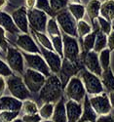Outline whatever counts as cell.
Wrapping results in <instances>:
<instances>
[{
	"mask_svg": "<svg viewBox=\"0 0 114 122\" xmlns=\"http://www.w3.org/2000/svg\"><path fill=\"white\" fill-rule=\"evenodd\" d=\"M64 98V86L58 74L51 73L39 91V100L44 103L56 104Z\"/></svg>",
	"mask_w": 114,
	"mask_h": 122,
	"instance_id": "1",
	"label": "cell"
},
{
	"mask_svg": "<svg viewBox=\"0 0 114 122\" xmlns=\"http://www.w3.org/2000/svg\"><path fill=\"white\" fill-rule=\"evenodd\" d=\"M77 75L82 80L83 85H84L88 95L93 96V95H98L104 92V88L102 86L99 76L90 72L85 67H82L79 70Z\"/></svg>",
	"mask_w": 114,
	"mask_h": 122,
	"instance_id": "2",
	"label": "cell"
},
{
	"mask_svg": "<svg viewBox=\"0 0 114 122\" xmlns=\"http://www.w3.org/2000/svg\"><path fill=\"white\" fill-rule=\"evenodd\" d=\"M6 84L11 96L23 102L29 99L30 92L24 82L23 76L18 74H12L11 76L7 77Z\"/></svg>",
	"mask_w": 114,
	"mask_h": 122,
	"instance_id": "3",
	"label": "cell"
},
{
	"mask_svg": "<svg viewBox=\"0 0 114 122\" xmlns=\"http://www.w3.org/2000/svg\"><path fill=\"white\" fill-rule=\"evenodd\" d=\"M64 91L68 100H73L78 103H83L85 97L87 96L85 87L78 75H75L69 79L64 88Z\"/></svg>",
	"mask_w": 114,
	"mask_h": 122,
	"instance_id": "4",
	"label": "cell"
},
{
	"mask_svg": "<svg viewBox=\"0 0 114 122\" xmlns=\"http://www.w3.org/2000/svg\"><path fill=\"white\" fill-rule=\"evenodd\" d=\"M55 20L57 21L60 30L63 33L73 36V37H78L77 33V28H76V20L71 16V14L68 12L67 9H64L61 11L58 12L55 16Z\"/></svg>",
	"mask_w": 114,
	"mask_h": 122,
	"instance_id": "5",
	"label": "cell"
},
{
	"mask_svg": "<svg viewBox=\"0 0 114 122\" xmlns=\"http://www.w3.org/2000/svg\"><path fill=\"white\" fill-rule=\"evenodd\" d=\"M61 36L64 42V58L69 60L71 63L79 65L81 51L77 38L64 33Z\"/></svg>",
	"mask_w": 114,
	"mask_h": 122,
	"instance_id": "6",
	"label": "cell"
},
{
	"mask_svg": "<svg viewBox=\"0 0 114 122\" xmlns=\"http://www.w3.org/2000/svg\"><path fill=\"white\" fill-rule=\"evenodd\" d=\"M6 63L12 69V71L17 73L18 75L23 76L25 73V58L23 53L20 50L14 47L8 48L6 52Z\"/></svg>",
	"mask_w": 114,
	"mask_h": 122,
	"instance_id": "7",
	"label": "cell"
},
{
	"mask_svg": "<svg viewBox=\"0 0 114 122\" xmlns=\"http://www.w3.org/2000/svg\"><path fill=\"white\" fill-rule=\"evenodd\" d=\"M23 79L30 93H39L46 81V76L36 70L26 68L23 74Z\"/></svg>",
	"mask_w": 114,
	"mask_h": 122,
	"instance_id": "8",
	"label": "cell"
},
{
	"mask_svg": "<svg viewBox=\"0 0 114 122\" xmlns=\"http://www.w3.org/2000/svg\"><path fill=\"white\" fill-rule=\"evenodd\" d=\"M25 58V64L26 65L27 68L36 70L38 72H41L46 77H48L52 72L45 62L44 58L41 54H29L25 52H22Z\"/></svg>",
	"mask_w": 114,
	"mask_h": 122,
	"instance_id": "9",
	"label": "cell"
},
{
	"mask_svg": "<svg viewBox=\"0 0 114 122\" xmlns=\"http://www.w3.org/2000/svg\"><path fill=\"white\" fill-rule=\"evenodd\" d=\"M27 19L29 27L39 32L46 31V25L49 20V16L41 10L36 8L27 10Z\"/></svg>",
	"mask_w": 114,
	"mask_h": 122,
	"instance_id": "10",
	"label": "cell"
},
{
	"mask_svg": "<svg viewBox=\"0 0 114 122\" xmlns=\"http://www.w3.org/2000/svg\"><path fill=\"white\" fill-rule=\"evenodd\" d=\"M89 100L91 106L98 115H104L110 113L112 107L109 102L108 95L106 93L102 92L98 95H93L89 98Z\"/></svg>",
	"mask_w": 114,
	"mask_h": 122,
	"instance_id": "11",
	"label": "cell"
},
{
	"mask_svg": "<svg viewBox=\"0 0 114 122\" xmlns=\"http://www.w3.org/2000/svg\"><path fill=\"white\" fill-rule=\"evenodd\" d=\"M40 51H41V55L44 58L45 62L47 63L51 70V72L55 74H59L61 67V63H63V58L58 53H56L55 51L48 50L41 46H40Z\"/></svg>",
	"mask_w": 114,
	"mask_h": 122,
	"instance_id": "12",
	"label": "cell"
},
{
	"mask_svg": "<svg viewBox=\"0 0 114 122\" xmlns=\"http://www.w3.org/2000/svg\"><path fill=\"white\" fill-rule=\"evenodd\" d=\"M82 67H80L79 65L73 64V63H71L69 60L63 58V63H61V67L59 72V77L61 81V83H63L64 88L71 77L78 74L79 70Z\"/></svg>",
	"mask_w": 114,
	"mask_h": 122,
	"instance_id": "13",
	"label": "cell"
},
{
	"mask_svg": "<svg viewBox=\"0 0 114 122\" xmlns=\"http://www.w3.org/2000/svg\"><path fill=\"white\" fill-rule=\"evenodd\" d=\"M16 44L23 52L29 54H41L39 46L28 33H19Z\"/></svg>",
	"mask_w": 114,
	"mask_h": 122,
	"instance_id": "14",
	"label": "cell"
},
{
	"mask_svg": "<svg viewBox=\"0 0 114 122\" xmlns=\"http://www.w3.org/2000/svg\"><path fill=\"white\" fill-rule=\"evenodd\" d=\"M11 17L14 21V24L22 33H28L29 24L27 19V9L25 6H20L16 9L11 14Z\"/></svg>",
	"mask_w": 114,
	"mask_h": 122,
	"instance_id": "15",
	"label": "cell"
},
{
	"mask_svg": "<svg viewBox=\"0 0 114 122\" xmlns=\"http://www.w3.org/2000/svg\"><path fill=\"white\" fill-rule=\"evenodd\" d=\"M82 60H83V64H84V67L86 69H88L90 72L100 77L102 73V68L100 66L99 61V54L97 52L92 50L90 52L85 53Z\"/></svg>",
	"mask_w": 114,
	"mask_h": 122,
	"instance_id": "16",
	"label": "cell"
},
{
	"mask_svg": "<svg viewBox=\"0 0 114 122\" xmlns=\"http://www.w3.org/2000/svg\"><path fill=\"white\" fill-rule=\"evenodd\" d=\"M83 103H78L73 100L65 102V109L67 122H78L83 112Z\"/></svg>",
	"mask_w": 114,
	"mask_h": 122,
	"instance_id": "17",
	"label": "cell"
},
{
	"mask_svg": "<svg viewBox=\"0 0 114 122\" xmlns=\"http://www.w3.org/2000/svg\"><path fill=\"white\" fill-rule=\"evenodd\" d=\"M23 107V101H20L13 96H2L0 97V110L10 111H20Z\"/></svg>",
	"mask_w": 114,
	"mask_h": 122,
	"instance_id": "18",
	"label": "cell"
},
{
	"mask_svg": "<svg viewBox=\"0 0 114 122\" xmlns=\"http://www.w3.org/2000/svg\"><path fill=\"white\" fill-rule=\"evenodd\" d=\"M51 120L53 122H67L65 102L64 98L60 99L59 102H57L55 104L54 112H53V115H52Z\"/></svg>",
	"mask_w": 114,
	"mask_h": 122,
	"instance_id": "19",
	"label": "cell"
},
{
	"mask_svg": "<svg viewBox=\"0 0 114 122\" xmlns=\"http://www.w3.org/2000/svg\"><path fill=\"white\" fill-rule=\"evenodd\" d=\"M98 114L96 113V111L94 110L93 107L91 106L90 100L88 95L85 97L84 101H83V112L81 115V118L79 121H88V122H96L98 118Z\"/></svg>",
	"mask_w": 114,
	"mask_h": 122,
	"instance_id": "20",
	"label": "cell"
},
{
	"mask_svg": "<svg viewBox=\"0 0 114 122\" xmlns=\"http://www.w3.org/2000/svg\"><path fill=\"white\" fill-rule=\"evenodd\" d=\"M0 26L3 27L6 31H8L11 34H19L20 30L14 24V21L11 17V15H9L6 12L0 11Z\"/></svg>",
	"mask_w": 114,
	"mask_h": 122,
	"instance_id": "21",
	"label": "cell"
},
{
	"mask_svg": "<svg viewBox=\"0 0 114 122\" xmlns=\"http://www.w3.org/2000/svg\"><path fill=\"white\" fill-rule=\"evenodd\" d=\"M100 6H101V2L99 0H90L87 3V5L85 6L86 13L88 14L92 24H95V21L99 16Z\"/></svg>",
	"mask_w": 114,
	"mask_h": 122,
	"instance_id": "22",
	"label": "cell"
},
{
	"mask_svg": "<svg viewBox=\"0 0 114 122\" xmlns=\"http://www.w3.org/2000/svg\"><path fill=\"white\" fill-rule=\"evenodd\" d=\"M100 80L105 90H107L108 92H114V73L112 72L110 67L105 70H102Z\"/></svg>",
	"mask_w": 114,
	"mask_h": 122,
	"instance_id": "23",
	"label": "cell"
},
{
	"mask_svg": "<svg viewBox=\"0 0 114 122\" xmlns=\"http://www.w3.org/2000/svg\"><path fill=\"white\" fill-rule=\"evenodd\" d=\"M99 16L112 22L114 20V0H106L100 6Z\"/></svg>",
	"mask_w": 114,
	"mask_h": 122,
	"instance_id": "24",
	"label": "cell"
},
{
	"mask_svg": "<svg viewBox=\"0 0 114 122\" xmlns=\"http://www.w3.org/2000/svg\"><path fill=\"white\" fill-rule=\"evenodd\" d=\"M67 10L71 14L76 22L80 21V20L84 19L85 13H86V8L83 4H76V3H69L67 5Z\"/></svg>",
	"mask_w": 114,
	"mask_h": 122,
	"instance_id": "25",
	"label": "cell"
},
{
	"mask_svg": "<svg viewBox=\"0 0 114 122\" xmlns=\"http://www.w3.org/2000/svg\"><path fill=\"white\" fill-rule=\"evenodd\" d=\"M32 31V34L33 36L36 38L37 42L39 43V45L41 47H44L48 50H52L54 51V48H53V45H52V41H51V38L46 35L44 32H39V31H36V30H33L31 29Z\"/></svg>",
	"mask_w": 114,
	"mask_h": 122,
	"instance_id": "26",
	"label": "cell"
},
{
	"mask_svg": "<svg viewBox=\"0 0 114 122\" xmlns=\"http://www.w3.org/2000/svg\"><path fill=\"white\" fill-rule=\"evenodd\" d=\"M97 31H98V29L93 30L91 33L87 34L86 36H84L82 38V44H83V50H84V53H87V52H90V51H92V50H94Z\"/></svg>",
	"mask_w": 114,
	"mask_h": 122,
	"instance_id": "27",
	"label": "cell"
},
{
	"mask_svg": "<svg viewBox=\"0 0 114 122\" xmlns=\"http://www.w3.org/2000/svg\"><path fill=\"white\" fill-rule=\"evenodd\" d=\"M107 48V35L101 32L99 29H98L97 35H96V42L94 46V51L98 54L102 51L103 49Z\"/></svg>",
	"mask_w": 114,
	"mask_h": 122,
	"instance_id": "28",
	"label": "cell"
},
{
	"mask_svg": "<svg viewBox=\"0 0 114 122\" xmlns=\"http://www.w3.org/2000/svg\"><path fill=\"white\" fill-rule=\"evenodd\" d=\"M54 107H55V104L53 103H44L42 107L38 109V113L43 120L51 119L54 112Z\"/></svg>",
	"mask_w": 114,
	"mask_h": 122,
	"instance_id": "29",
	"label": "cell"
},
{
	"mask_svg": "<svg viewBox=\"0 0 114 122\" xmlns=\"http://www.w3.org/2000/svg\"><path fill=\"white\" fill-rule=\"evenodd\" d=\"M111 51L108 48L103 49L99 53V61L102 70H105L110 67V59H111Z\"/></svg>",
	"mask_w": 114,
	"mask_h": 122,
	"instance_id": "30",
	"label": "cell"
},
{
	"mask_svg": "<svg viewBox=\"0 0 114 122\" xmlns=\"http://www.w3.org/2000/svg\"><path fill=\"white\" fill-rule=\"evenodd\" d=\"M46 32L50 37L61 35L59 26L54 18H49L48 22H47V25H46Z\"/></svg>",
	"mask_w": 114,
	"mask_h": 122,
	"instance_id": "31",
	"label": "cell"
},
{
	"mask_svg": "<svg viewBox=\"0 0 114 122\" xmlns=\"http://www.w3.org/2000/svg\"><path fill=\"white\" fill-rule=\"evenodd\" d=\"M76 28H77L78 36L81 38H83L84 36H86L87 34H89L93 31L92 25H90L86 21H84V20H80V21L77 22Z\"/></svg>",
	"mask_w": 114,
	"mask_h": 122,
	"instance_id": "32",
	"label": "cell"
},
{
	"mask_svg": "<svg viewBox=\"0 0 114 122\" xmlns=\"http://www.w3.org/2000/svg\"><path fill=\"white\" fill-rule=\"evenodd\" d=\"M52 45H53L54 51L58 53L61 58H64V42H63V36L58 35V36H53L50 37Z\"/></svg>",
	"mask_w": 114,
	"mask_h": 122,
	"instance_id": "33",
	"label": "cell"
},
{
	"mask_svg": "<svg viewBox=\"0 0 114 122\" xmlns=\"http://www.w3.org/2000/svg\"><path fill=\"white\" fill-rule=\"evenodd\" d=\"M38 106L36 103L30 100H25L23 102V107L22 110L24 114H33V113H38Z\"/></svg>",
	"mask_w": 114,
	"mask_h": 122,
	"instance_id": "34",
	"label": "cell"
},
{
	"mask_svg": "<svg viewBox=\"0 0 114 122\" xmlns=\"http://www.w3.org/2000/svg\"><path fill=\"white\" fill-rule=\"evenodd\" d=\"M35 8L38 9V10H41V11H43V12H45L51 18H53L55 16V13L53 12V10H52V8H51L49 0H36Z\"/></svg>",
	"mask_w": 114,
	"mask_h": 122,
	"instance_id": "35",
	"label": "cell"
},
{
	"mask_svg": "<svg viewBox=\"0 0 114 122\" xmlns=\"http://www.w3.org/2000/svg\"><path fill=\"white\" fill-rule=\"evenodd\" d=\"M97 22H98V25H99V29L100 30L101 32H103V33L106 34V35H108L111 32V30H112L111 22L107 21L106 19L102 18L101 16H99L98 17Z\"/></svg>",
	"mask_w": 114,
	"mask_h": 122,
	"instance_id": "36",
	"label": "cell"
},
{
	"mask_svg": "<svg viewBox=\"0 0 114 122\" xmlns=\"http://www.w3.org/2000/svg\"><path fill=\"white\" fill-rule=\"evenodd\" d=\"M51 8L55 13V16L58 12L61 11L64 9H66L67 5L69 4V0H49Z\"/></svg>",
	"mask_w": 114,
	"mask_h": 122,
	"instance_id": "37",
	"label": "cell"
},
{
	"mask_svg": "<svg viewBox=\"0 0 114 122\" xmlns=\"http://www.w3.org/2000/svg\"><path fill=\"white\" fill-rule=\"evenodd\" d=\"M20 111H10L0 110V121L1 122H12L19 117Z\"/></svg>",
	"mask_w": 114,
	"mask_h": 122,
	"instance_id": "38",
	"label": "cell"
},
{
	"mask_svg": "<svg viewBox=\"0 0 114 122\" xmlns=\"http://www.w3.org/2000/svg\"><path fill=\"white\" fill-rule=\"evenodd\" d=\"M12 74H14V72L12 71V69L10 68V66L7 65V63H5L4 61H2L0 59V76L3 77H9Z\"/></svg>",
	"mask_w": 114,
	"mask_h": 122,
	"instance_id": "39",
	"label": "cell"
},
{
	"mask_svg": "<svg viewBox=\"0 0 114 122\" xmlns=\"http://www.w3.org/2000/svg\"><path fill=\"white\" fill-rule=\"evenodd\" d=\"M5 32H6V30L3 27L0 26V50L6 53L9 48V43L7 41Z\"/></svg>",
	"mask_w": 114,
	"mask_h": 122,
	"instance_id": "40",
	"label": "cell"
},
{
	"mask_svg": "<svg viewBox=\"0 0 114 122\" xmlns=\"http://www.w3.org/2000/svg\"><path fill=\"white\" fill-rule=\"evenodd\" d=\"M22 119L24 122H40L43 119L41 118L39 113H33V114H24Z\"/></svg>",
	"mask_w": 114,
	"mask_h": 122,
	"instance_id": "41",
	"label": "cell"
},
{
	"mask_svg": "<svg viewBox=\"0 0 114 122\" xmlns=\"http://www.w3.org/2000/svg\"><path fill=\"white\" fill-rule=\"evenodd\" d=\"M107 48L110 51H114V27H112L111 32L107 35Z\"/></svg>",
	"mask_w": 114,
	"mask_h": 122,
	"instance_id": "42",
	"label": "cell"
},
{
	"mask_svg": "<svg viewBox=\"0 0 114 122\" xmlns=\"http://www.w3.org/2000/svg\"><path fill=\"white\" fill-rule=\"evenodd\" d=\"M96 122H114V118L109 113L104 115H99Z\"/></svg>",
	"mask_w": 114,
	"mask_h": 122,
	"instance_id": "43",
	"label": "cell"
},
{
	"mask_svg": "<svg viewBox=\"0 0 114 122\" xmlns=\"http://www.w3.org/2000/svg\"><path fill=\"white\" fill-rule=\"evenodd\" d=\"M6 88H7V84H6L5 77L0 76V97H2L4 95Z\"/></svg>",
	"mask_w": 114,
	"mask_h": 122,
	"instance_id": "44",
	"label": "cell"
},
{
	"mask_svg": "<svg viewBox=\"0 0 114 122\" xmlns=\"http://www.w3.org/2000/svg\"><path fill=\"white\" fill-rule=\"evenodd\" d=\"M36 5V0H25V7L27 10L35 8Z\"/></svg>",
	"mask_w": 114,
	"mask_h": 122,
	"instance_id": "45",
	"label": "cell"
},
{
	"mask_svg": "<svg viewBox=\"0 0 114 122\" xmlns=\"http://www.w3.org/2000/svg\"><path fill=\"white\" fill-rule=\"evenodd\" d=\"M108 98H109V102H110L111 107L114 108V92H109V94H108Z\"/></svg>",
	"mask_w": 114,
	"mask_h": 122,
	"instance_id": "46",
	"label": "cell"
},
{
	"mask_svg": "<svg viewBox=\"0 0 114 122\" xmlns=\"http://www.w3.org/2000/svg\"><path fill=\"white\" fill-rule=\"evenodd\" d=\"M9 0H0V11H3V9L8 5Z\"/></svg>",
	"mask_w": 114,
	"mask_h": 122,
	"instance_id": "47",
	"label": "cell"
},
{
	"mask_svg": "<svg viewBox=\"0 0 114 122\" xmlns=\"http://www.w3.org/2000/svg\"><path fill=\"white\" fill-rule=\"evenodd\" d=\"M70 3H76V4H82L81 0H69Z\"/></svg>",
	"mask_w": 114,
	"mask_h": 122,
	"instance_id": "48",
	"label": "cell"
},
{
	"mask_svg": "<svg viewBox=\"0 0 114 122\" xmlns=\"http://www.w3.org/2000/svg\"><path fill=\"white\" fill-rule=\"evenodd\" d=\"M12 122H24V120L22 118H16L15 120H13Z\"/></svg>",
	"mask_w": 114,
	"mask_h": 122,
	"instance_id": "49",
	"label": "cell"
},
{
	"mask_svg": "<svg viewBox=\"0 0 114 122\" xmlns=\"http://www.w3.org/2000/svg\"><path fill=\"white\" fill-rule=\"evenodd\" d=\"M40 122H53L51 119H48V120H42V121H40Z\"/></svg>",
	"mask_w": 114,
	"mask_h": 122,
	"instance_id": "50",
	"label": "cell"
},
{
	"mask_svg": "<svg viewBox=\"0 0 114 122\" xmlns=\"http://www.w3.org/2000/svg\"><path fill=\"white\" fill-rule=\"evenodd\" d=\"M78 122H81V121H78ZM83 122H88V121H83Z\"/></svg>",
	"mask_w": 114,
	"mask_h": 122,
	"instance_id": "51",
	"label": "cell"
}]
</instances>
